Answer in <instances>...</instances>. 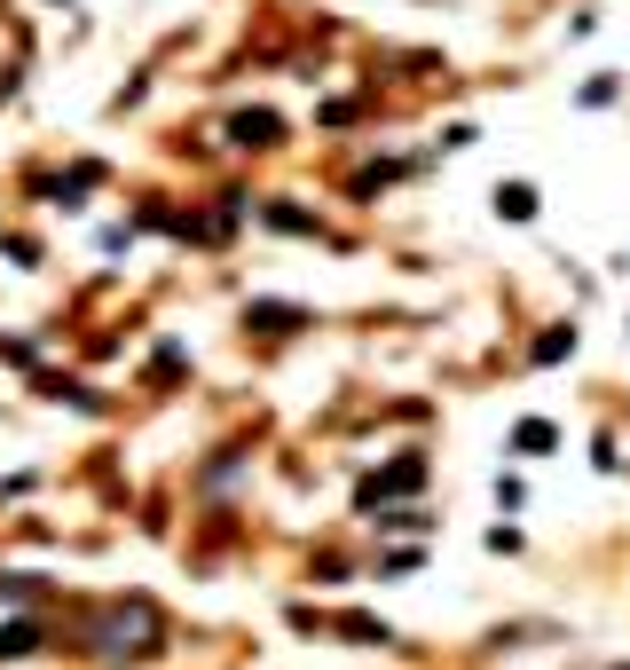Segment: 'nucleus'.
Returning <instances> with one entry per match:
<instances>
[{
	"label": "nucleus",
	"mask_w": 630,
	"mask_h": 670,
	"mask_svg": "<svg viewBox=\"0 0 630 670\" xmlns=\"http://www.w3.org/2000/svg\"><path fill=\"white\" fill-rule=\"evenodd\" d=\"M402 489H418V458H402V466H387L371 489H363V506H379V497H402Z\"/></svg>",
	"instance_id": "1"
},
{
	"label": "nucleus",
	"mask_w": 630,
	"mask_h": 670,
	"mask_svg": "<svg viewBox=\"0 0 630 670\" xmlns=\"http://www.w3.org/2000/svg\"><path fill=\"white\" fill-rule=\"evenodd\" d=\"M560 356H576V331H544V348H536V363H560Z\"/></svg>",
	"instance_id": "2"
}]
</instances>
